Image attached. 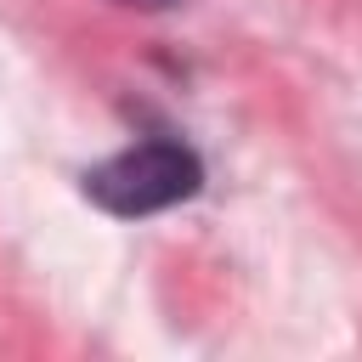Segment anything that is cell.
Instances as JSON below:
<instances>
[{
    "instance_id": "obj_1",
    "label": "cell",
    "mask_w": 362,
    "mask_h": 362,
    "mask_svg": "<svg viewBox=\"0 0 362 362\" xmlns=\"http://www.w3.org/2000/svg\"><path fill=\"white\" fill-rule=\"evenodd\" d=\"M79 192L119 221H141V215H158V209L198 198L204 192V158L175 136H147V141L90 164L79 175Z\"/></svg>"
},
{
    "instance_id": "obj_2",
    "label": "cell",
    "mask_w": 362,
    "mask_h": 362,
    "mask_svg": "<svg viewBox=\"0 0 362 362\" xmlns=\"http://www.w3.org/2000/svg\"><path fill=\"white\" fill-rule=\"evenodd\" d=\"M113 6H136V11H175L187 0H113Z\"/></svg>"
}]
</instances>
